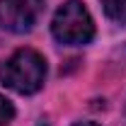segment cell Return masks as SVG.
<instances>
[{
	"mask_svg": "<svg viewBox=\"0 0 126 126\" xmlns=\"http://www.w3.org/2000/svg\"><path fill=\"white\" fill-rule=\"evenodd\" d=\"M75 126H99V124H94V121H80V124H75Z\"/></svg>",
	"mask_w": 126,
	"mask_h": 126,
	"instance_id": "cell-6",
	"label": "cell"
},
{
	"mask_svg": "<svg viewBox=\"0 0 126 126\" xmlns=\"http://www.w3.org/2000/svg\"><path fill=\"white\" fill-rule=\"evenodd\" d=\"M46 80V61L34 48H19L0 65V82L19 94H34Z\"/></svg>",
	"mask_w": 126,
	"mask_h": 126,
	"instance_id": "cell-1",
	"label": "cell"
},
{
	"mask_svg": "<svg viewBox=\"0 0 126 126\" xmlns=\"http://www.w3.org/2000/svg\"><path fill=\"white\" fill-rule=\"evenodd\" d=\"M51 32H53L56 41H61L65 46H82V44L92 41L94 22L80 0H68L56 10L53 22H51Z\"/></svg>",
	"mask_w": 126,
	"mask_h": 126,
	"instance_id": "cell-2",
	"label": "cell"
},
{
	"mask_svg": "<svg viewBox=\"0 0 126 126\" xmlns=\"http://www.w3.org/2000/svg\"><path fill=\"white\" fill-rule=\"evenodd\" d=\"M104 15L116 24H126V0H102Z\"/></svg>",
	"mask_w": 126,
	"mask_h": 126,
	"instance_id": "cell-4",
	"label": "cell"
},
{
	"mask_svg": "<svg viewBox=\"0 0 126 126\" xmlns=\"http://www.w3.org/2000/svg\"><path fill=\"white\" fill-rule=\"evenodd\" d=\"M12 116H15V107H12V102H10L7 97H2V94H0V126L10 124V121H12Z\"/></svg>",
	"mask_w": 126,
	"mask_h": 126,
	"instance_id": "cell-5",
	"label": "cell"
},
{
	"mask_svg": "<svg viewBox=\"0 0 126 126\" xmlns=\"http://www.w3.org/2000/svg\"><path fill=\"white\" fill-rule=\"evenodd\" d=\"M44 10V0H0V27L12 34L29 32Z\"/></svg>",
	"mask_w": 126,
	"mask_h": 126,
	"instance_id": "cell-3",
	"label": "cell"
}]
</instances>
